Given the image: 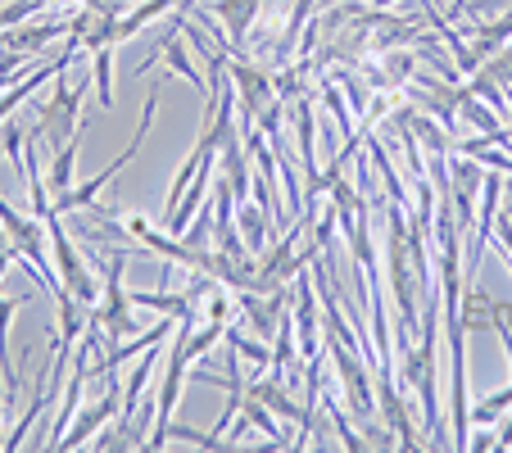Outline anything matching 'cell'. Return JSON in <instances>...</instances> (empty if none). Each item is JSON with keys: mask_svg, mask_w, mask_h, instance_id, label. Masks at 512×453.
<instances>
[{"mask_svg": "<svg viewBox=\"0 0 512 453\" xmlns=\"http://www.w3.org/2000/svg\"><path fill=\"white\" fill-rule=\"evenodd\" d=\"M295 290H300V309H295V340H300V358L304 363H313V358H322V336H318V290H313V277L309 272H300L295 277Z\"/></svg>", "mask_w": 512, "mask_h": 453, "instance_id": "obj_12", "label": "cell"}, {"mask_svg": "<svg viewBox=\"0 0 512 453\" xmlns=\"http://www.w3.org/2000/svg\"><path fill=\"white\" fill-rule=\"evenodd\" d=\"M232 68V87H236V114H241V136L254 132L259 114L277 100V78H272L268 68H259L250 55H232L227 59Z\"/></svg>", "mask_w": 512, "mask_h": 453, "instance_id": "obj_7", "label": "cell"}, {"mask_svg": "<svg viewBox=\"0 0 512 453\" xmlns=\"http://www.w3.org/2000/svg\"><path fill=\"white\" fill-rule=\"evenodd\" d=\"M0 449H5V435H0Z\"/></svg>", "mask_w": 512, "mask_h": 453, "instance_id": "obj_21", "label": "cell"}, {"mask_svg": "<svg viewBox=\"0 0 512 453\" xmlns=\"http://www.w3.org/2000/svg\"><path fill=\"white\" fill-rule=\"evenodd\" d=\"M512 408V386L508 390H499V395H485V399H476V408H472V426H494L503 413Z\"/></svg>", "mask_w": 512, "mask_h": 453, "instance_id": "obj_18", "label": "cell"}, {"mask_svg": "<svg viewBox=\"0 0 512 453\" xmlns=\"http://www.w3.org/2000/svg\"><path fill=\"white\" fill-rule=\"evenodd\" d=\"M327 354H331V363H336L340 390H345V399H349V413H354L363 426H372V417H377V381L368 376L372 363H363V354L340 345L336 336L327 340Z\"/></svg>", "mask_w": 512, "mask_h": 453, "instance_id": "obj_6", "label": "cell"}, {"mask_svg": "<svg viewBox=\"0 0 512 453\" xmlns=\"http://www.w3.org/2000/svg\"><path fill=\"white\" fill-rule=\"evenodd\" d=\"M363 132H368V155H372V164H377L381 182H386V195H390L395 204H404V209H408V191H404V182H399V173L390 168V159H386V150H381V141L372 136V127H363Z\"/></svg>", "mask_w": 512, "mask_h": 453, "instance_id": "obj_17", "label": "cell"}, {"mask_svg": "<svg viewBox=\"0 0 512 453\" xmlns=\"http://www.w3.org/2000/svg\"><path fill=\"white\" fill-rule=\"evenodd\" d=\"M467 449H494V435H476V440L467 444Z\"/></svg>", "mask_w": 512, "mask_h": 453, "instance_id": "obj_19", "label": "cell"}, {"mask_svg": "<svg viewBox=\"0 0 512 453\" xmlns=\"http://www.w3.org/2000/svg\"><path fill=\"white\" fill-rule=\"evenodd\" d=\"M132 254L127 250H114V254H100V272H105V281H100V304L91 313H96V322L105 327V340L109 345H123L127 336H136V318H132V295H127L123 286V268Z\"/></svg>", "mask_w": 512, "mask_h": 453, "instance_id": "obj_3", "label": "cell"}, {"mask_svg": "<svg viewBox=\"0 0 512 453\" xmlns=\"http://www.w3.org/2000/svg\"><path fill=\"white\" fill-rule=\"evenodd\" d=\"M390 5H395V0H372V10H390Z\"/></svg>", "mask_w": 512, "mask_h": 453, "instance_id": "obj_20", "label": "cell"}, {"mask_svg": "<svg viewBox=\"0 0 512 453\" xmlns=\"http://www.w3.org/2000/svg\"><path fill=\"white\" fill-rule=\"evenodd\" d=\"M91 78H96V96L105 109H114V46H100L91 50Z\"/></svg>", "mask_w": 512, "mask_h": 453, "instance_id": "obj_16", "label": "cell"}, {"mask_svg": "<svg viewBox=\"0 0 512 453\" xmlns=\"http://www.w3.org/2000/svg\"><path fill=\"white\" fill-rule=\"evenodd\" d=\"M78 100H82V87L73 91V82H68V68H59L55 73V91H50V100L37 109V132L41 141L50 145V155L55 150H64L68 141H78Z\"/></svg>", "mask_w": 512, "mask_h": 453, "instance_id": "obj_5", "label": "cell"}, {"mask_svg": "<svg viewBox=\"0 0 512 453\" xmlns=\"http://www.w3.org/2000/svg\"><path fill=\"white\" fill-rule=\"evenodd\" d=\"M386 286L395 299L399 331H413L417 322V290H413V263H408V218L404 204H395L386 195Z\"/></svg>", "mask_w": 512, "mask_h": 453, "instance_id": "obj_2", "label": "cell"}, {"mask_svg": "<svg viewBox=\"0 0 512 453\" xmlns=\"http://www.w3.org/2000/svg\"><path fill=\"white\" fill-rule=\"evenodd\" d=\"M46 236H50V254H55V272H59V286L68 290L73 299H82L87 309H96L100 304V281H91L87 263H82L78 245H73V236H68V227L55 218H46Z\"/></svg>", "mask_w": 512, "mask_h": 453, "instance_id": "obj_8", "label": "cell"}, {"mask_svg": "<svg viewBox=\"0 0 512 453\" xmlns=\"http://www.w3.org/2000/svg\"><path fill=\"white\" fill-rule=\"evenodd\" d=\"M268 227H272V218L268 213H259V204H250V200L236 204V232H241L245 250H250L254 259H259L263 245H268Z\"/></svg>", "mask_w": 512, "mask_h": 453, "instance_id": "obj_13", "label": "cell"}, {"mask_svg": "<svg viewBox=\"0 0 512 453\" xmlns=\"http://www.w3.org/2000/svg\"><path fill=\"white\" fill-rule=\"evenodd\" d=\"M508 123H512V109H508Z\"/></svg>", "mask_w": 512, "mask_h": 453, "instance_id": "obj_22", "label": "cell"}, {"mask_svg": "<svg viewBox=\"0 0 512 453\" xmlns=\"http://www.w3.org/2000/svg\"><path fill=\"white\" fill-rule=\"evenodd\" d=\"M209 14L213 19H223V28H227V55H245V46H250V28L263 14V0H213Z\"/></svg>", "mask_w": 512, "mask_h": 453, "instance_id": "obj_11", "label": "cell"}, {"mask_svg": "<svg viewBox=\"0 0 512 453\" xmlns=\"http://www.w3.org/2000/svg\"><path fill=\"white\" fill-rule=\"evenodd\" d=\"M159 96H164V78H155V82H150V100H145V109H141V127H136L132 145H127V150L114 159V164H105V168H100V173L91 177V182H82V186H73V191H68V195H59V200H55V213H78V209H91V204H96V195L105 191V186L114 182V177L123 173L127 164H132V159H136V150H141V141H145V136H150V123H155V109H159Z\"/></svg>", "mask_w": 512, "mask_h": 453, "instance_id": "obj_4", "label": "cell"}, {"mask_svg": "<svg viewBox=\"0 0 512 453\" xmlns=\"http://www.w3.org/2000/svg\"><path fill=\"white\" fill-rule=\"evenodd\" d=\"M78 150H82L78 141H68L64 150H55V155H50L46 186H50V191H55V200H59V195H68V191H73V168H78Z\"/></svg>", "mask_w": 512, "mask_h": 453, "instance_id": "obj_15", "label": "cell"}, {"mask_svg": "<svg viewBox=\"0 0 512 453\" xmlns=\"http://www.w3.org/2000/svg\"><path fill=\"white\" fill-rule=\"evenodd\" d=\"M377 417L386 431L399 435V444L404 449H422V435L413 431V422H408V408H404V390H399L395 372H377Z\"/></svg>", "mask_w": 512, "mask_h": 453, "instance_id": "obj_10", "label": "cell"}, {"mask_svg": "<svg viewBox=\"0 0 512 453\" xmlns=\"http://www.w3.org/2000/svg\"><path fill=\"white\" fill-rule=\"evenodd\" d=\"M123 408V395H118V372H109L105 376V390H100V399L96 404H87V408H78L73 413V422L78 426H68L64 431V440H59V449H78V444H91L100 435V426L109 422V417Z\"/></svg>", "mask_w": 512, "mask_h": 453, "instance_id": "obj_9", "label": "cell"}, {"mask_svg": "<svg viewBox=\"0 0 512 453\" xmlns=\"http://www.w3.org/2000/svg\"><path fill=\"white\" fill-rule=\"evenodd\" d=\"M295 123H300V164L309 177H318V118H313L309 96H300V105H295Z\"/></svg>", "mask_w": 512, "mask_h": 453, "instance_id": "obj_14", "label": "cell"}, {"mask_svg": "<svg viewBox=\"0 0 512 453\" xmlns=\"http://www.w3.org/2000/svg\"><path fill=\"white\" fill-rule=\"evenodd\" d=\"M435 336H440V295H426V313H422V340H408V331H395V345L404 354V363H395V381L408 390H417L422 399V426H426V444H449L445 426H440V381H435Z\"/></svg>", "mask_w": 512, "mask_h": 453, "instance_id": "obj_1", "label": "cell"}]
</instances>
